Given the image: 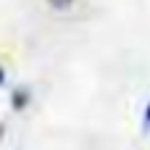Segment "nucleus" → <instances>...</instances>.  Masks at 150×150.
I'll return each instance as SVG.
<instances>
[{
  "label": "nucleus",
  "mask_w": 150,
  "mask_h": 150,
  "mask_svg": "<svg viewBox=\"0 0 150 150\" xmlns=\"http://www.w3.org/2000/svg\"><path fill=\"white\" fill-rule=\"evenodd\" d=\"M50 5H55V8H66V5H71V0H50Z\"/></svg>",
  "instance_id": "obj_3"
},
{
  "label": "nucleus",
  "mask_w": 150,
  "mask_h": 150,
  "mask_svg": "<svg viewBox=\"0 0 150 150\" xmlns=\"http://www.w3.org/2000/svg\"><path fill=\"white\" fill-rule=\"evenodd\" d=\"M142 129L150 132V100H148V105H145V111H142Z\"/></svg>",
  "instance_id": "obj_2"
},
{
  "label": "nucleus",
  "mask_w": 150,
  "mask_h": 150,
  "mask_svg": "<svg viewBox=\"0 0 150 150\" xmlns=\"http://www.w3.org/2000/svg\"><path fill=\"white\" fill-rule=\"evenodd\" d=\"M26 100H29V92H26L24 87L13 92V108H16V111H21V108L26 105Z\"/></svg>",
  "instance_id": "obj_1"
},
{
  "label": "nucleus",
  "mask_w": 150,
  "mask_h": 150,
  "mask_svg": "<svg viewBox=\"0 0 150 150\" xmlns=\"http://www.w3.org/2000/svg\"><path fill=\"white\" fill-rule=\"evenodd\" d=\"M3 82H5V71L0 69V84H3Z\"/></svg>",
  "instance_id": "obj_4"
}]
</instances>
